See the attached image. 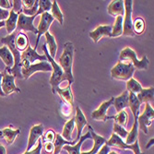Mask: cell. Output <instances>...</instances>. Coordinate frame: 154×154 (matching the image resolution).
I'll return each instance as SVG.
<instances>
[{
  "mask_svg": "<svg viewBox=\"0 0 154 154\" xmlns=\"http://www.w3.org/2000/svg\"><path fill=\"white\" fill-rule=\"evenodd\" d=\"M19 32L17 31H15L14 32H12L11 34L4 37L1 39V43L6 45L9 51L11 52L12 55H13V58H14V66L11 68H6V71L12 75L14 78H17V79H23L22 75H21V66H20V63H21V53L16 48L15 46V38L17 36Z\"/></svg>",
  "mask_w": 154,
  "mask_h": 154,
  "instance_id": "1",
  "label": "cell"
},
{
  "mask_svg": "<svg viewBox=\"0 0 154 154\" xmlns=\"http://www.w3.org/2000/svg\"><path fill=\"white\" fill-rule=\"evenodd\" d=\"M73 57H74V45L70 42H67L64 45V51L59 57V66L65 74L68 84L74 82V78L72 74V66H73Z\"/></svg>",
  "mask_w": 154,
  "mask_h": 154,
  "instance_id": "2",
  "label": "cell"
},
{
  "mask_svg": "<svg viewBox=\"0 0 154 154\" xmlns=\"http://www.w3.org/2000/svg\"><path fill=\"white\" fill-rule=\"evenodd\" d=\"M43 49L45 51V55L46 57L47 60H49V63L51 64L52 66V68H53V73H52V76H51V79L49 80V83L50 85L52 86V91H53V93H55V91L59 87V84L64 81V80H66V77H65V74L62 70V68L60 67V66L54 61V59H53L50 54H49V52L47 50V46L46 45H44L43 46Z\"/></svg>",
  "mask_w": 154,
  "mask_h": 154,
  "instance_id": "3",
  "label": "cell"
},
{
  "mask_svg": "<svg viewBox=\"0 0 154 154\" xmlns=\"http://www.w3.org/2000/svg\"><path fill=\"white\" fill-rule=\"evenodd\" d=\"M21 66V75L22 78L25 79H28L32 74L38 71H43V72H50L53 71V68L50 63L47 61H42L34 65H31L26 60H21L20 63Z\"/></svg>",
  "mask_w": 154,
  "mask_h": 154,
  "instance_id": "4",
  "label": "cell"
},
{
  "mask_svg": "<svg viewBox=\"0 0 154 154\" xmlns=\"http://www.w3.org/2000/svg\"><path fill=\"white\" fill-rule=\"evenodd\" d=\"M135 70L136 68L131 63L125 64L121 61H118V63L112 68L111 76L115 79L128 81L133 77Z\"/></svg>",
  "mask_w": 154,
  "mask_h": 154,
  "instance_id": "5",
  "label": "cell"
},
{
  "mask_svg": "<svg viewBox=\"0 0 154 154\" xmlns=\"http://www.w3.org/2000/svg\"><path fill=\"white\" fill-rule=\"evenodd\" d=\"M119 60L131 61V64L134 66V67L137 69H148L149 67V59L146 55H144L141 60H138L137 58L136 52L130 47H125L121 51L119 55Z\"/></svg>",
  "mask_w": 154,
  "mask_h": 154,
  "instance_id": "6",
  "label": "cell"
},
{
  "mask_svg": "<svg viewBox=\"0 0 154 154\" xmlns=\"http://www.w3.org/2000/svg\"><path fill=\"white\" fill-rule=\"evenodd\" d=\"M125 15L123 19V35L125 36H134L133 32V21H132V0H125Z\"/></svg>",
  "mask_w": 154,
  "mask_h": 154,
  "instance_id": "7",
  "label": "cell"
},
{
  "mask_svg": "<svg viewBox=\"0 0 154 154\" xmlns=\"http://www.w3.org/2000/svg\"><path fill=\"white\" fill-rule=\"evenodd\" d=\"M105 144L107 146H109V147H116V148H119L121 149H130V150H132L134 152V154H145V153H142L140 151V148H139L138 140H136L131 145H128L125 141H123L122 138H120L115 133L112 134L111 138L109 139L108 141H106Z\"/></svg>",
  "mask_w": 154,
  "mask_h": 154,
  "instance_id": "8",
  "label": "cell"
},
{
  "mask_svg": "<svg viewBox=\"0 0 154 154\" xmlns=\"http://www.w3.org/2000/svg\"><path fill=\"white\" fill-rule=\"evenodd\" d=\"M153 118H154V110L149 103H146L144 113L137 117L139 128L145 134H148V127H149L152 124Z\"/></svg>",
  "mask_w": 154,
  "mask_h": 154,
  "instance_id": "9",
  "label": "cell"
},
{
  "mask_svg": "<svg viewBox=\"0 0 154 154\" xmlns=\"http://www.w3.org/2000/svg\"><path fill=\"white\" fill-rule=\"evenodd\" d=\"M54 20V19L52 17V15L49 12H45V13H43L41 15L40 23H39L38 28H37V40H36L34 50L37 49V46H38L41 36L48 32L49 28H50V26H51V24L53 23Z\"/></svg>",
  "mask_w": 154,
  "mask_h": 154,
  "instance_id": "10",
  "label": "cell"
},
{
  "mask_svg": "<svg viewBox=\"0 0 154 154\" xmlns=\"http://www.w3.org/2000/svg\"><path fill=\"white\" fill-rule=\"evenodd\" d=\"M35 18H36V15H34L32 17H28V16H25L24 14H22V13L19 14L16 31L18 32H20L21 31H23V32H34V33L37 34V29L32 24Z\"/></svg>",
  "mask_w": 154,
  "mask_h": 154,
  "instance_id": "11",
  "label": "cell"
},
{
  "mask_svg": "<svg viewBox=\"0 0 154 154\" xmlns=\"http://www.w3.org/2000/svg\"><path fill=\"white\" fill-rule=\"evenodd\" d=\"M2 83H1V89L4 92L5 96H8L13 92H20V90L16 86L15 84V78L12 75L8 74L6 70L2 73Z\"/></svg>",
  "mask_w": 154,
  "mask_h": 154,
  "instance_id": "12",
  "label": "cell"
},
{
  "mask_svg": "<svg viewBox=\"0 0 154 154\" xmlns=\"http://www.w3.org/2000/svg\"><path fill=\"white\" fill-rule=\"evenodd\" d=\"M114 99H115V97H111L108 101L103 103L99 107H98V109H96L95 111L92 112L91 117L96 121H103V122L107 121L109 119V116H107V115H106L107 110L111 105H113Z\"/></svg>",
  "mask_w": 154,
  "mask_h": 154,
  "instance_id": "13",
  "label": "cell"
},
{
  "mask_svg": "<svg viewBox=\"0 0 154 154\" xmlns=\"http://www.w3.org/2000/svg\"><path fill=\"white\" fill-rule=\"evenodd\" d=\"M90 37L93 40L95 44H97L99 40L103 37H112V26L110 25H100L96 29L89 33Z\"/></svg>",
  "mask_w": 154,
  "mask_h": 154,
  "instance_id": "14",
  "label": "cell"
},
{
  "mask_svg": "<svg viewBox=\"0 0 154 154\" xmlns=\"http://www.w3.org/2000/svg\"><path fill=\"white\" fill-rule=\"evenodd\" d=\"M20 59L28 61L31 65H32V63L34 61H36V60H40L41 62L42 61H47V58H46V57L45 54H43V55L39 54L36 52V50L32 49L30 45L27 47V49L25 51H23L21 53Z\"/></svg>",
  "mask_w": 154,
  "mask_h": 154,
  "instance_id": "15",
  "label": "cell"
},
{
  "mask_svg": "<svg viewBox=\"0 0 154 154\" xmlns=\"http://www.w3.org/2000/svg\"><path fill=\"white\" fill-rule=\"evenodd\" d=\"M44 135V125L42 124L33 125L30 130L29 139H28V147L27 151L31 150V149L34 146L36 141Z\"/></svg>",
  "mask_w": 154,
  "mask_h": 154,
  "instance_id": "16",
  "label": "cell"
},
{
  "mask_svg": "<svg viewBox=\"0 0 154 154\" xmlns=\"http://www.w3.org/2000/svg\"><path fill=\"white\" fill-rule=\"evenodd\" d=\"M74 120H75V125H77V128H78L77 137H76L75 140L73 141V144L75 145L79 141V139L81 137V133H82V130H83L84 127H85V125L88 124L85 116L83 115L82 111H81V109L79 107H76V116L74 117Z\"/></svg>",
  "mask_w": 154,
  "mask_h": 154,
  "instance_id": "17",
  "label": "cell"
},
{
  "mask_svg": "<svg viewBox=\"0 0 154 154\" xmlns=\"http://www.w3.org/2000/svg\"><path fill=\"white\" fill-rule=\"evenodd\" d=\"M89 132L91 136V138H93V142H94V145H93V148L90 151H87V152H81L80 154H96L98 151H99L101 149V148L106 143V139L103 137H101L99 135H97L92 128L91 127V125H89Z\"/></svg>",
  "mask_w": 154,
  "mask_h": 154,
  "instance_id": "18",
  "label": "cell"
},
{
  "mask_svg": "<svg viewBox=\"0 0 154 154\" xmlns=\"http://www.w3.org/2000/svg\"><path fill=\"white\" fill-rule=\"evenodd\" d=\"M108 13L111 16L124 17L125 15V5L123 0H113L108 6Z\"/></svg>",
  "mask_w": 154,
  "mask_h": 154,
  "instance_id": "19",
  "label": "cell"
},
{
  "mask_svg": "<svg viewBox=\"0 0 154 154\" xmlns=\"http://www.w3.org/2000/svg\"><path fill=\"white\" fill-rule=\"evenodd\" d=\"M55 93H58V95L62 98V100L66 103L68 105L72 106L74 103V98H73V94L71 91V85L68 84L66 86V88L61 89V88H57V91H55Z\"/></svg>",
  "mask_w": 154,
  "mask_h": 154,
  "instance_id": "20",
  "label": "cell"
},
{
  "mask_svg": "<svg viewBox=\"0 0 154 154\" xmlns=\"http://www.w3.org/2000/svg\"><path fill=\"white\" fill-rule=\"evenodd\" d=\"M128 93L129 92L128 91H125L121 95L114 99L113 104L115 105V108L117 113H119L120 111L124 110L128 106Z\"/></svg>",
  "mask_w": 154,
  "mask_h": 154,
  "instance_id": "21",
  "label": "cell"
},
{
  "mask_svg": "<svg viewBox=\"0 0 154 154\" xmlns=\"http://www.w3.org/2000/svg\"><path fill=\"white\" fill-rule=\"evenodd\" d=\"M18 18H19V15L17 13H15L13 10L9 11V16L5 20V26H6L7 32L8 33V35L16 31L17 23H18Z\"/></svg>",
  "mask_w": 154,
  "mask_h": 154,
  "instance_id": "22",
  "label": "cell"
},
{
  "mask_svg": "<svg viewBox=\"0 0 154 154\" xmlns=\"http://www.w3.org/2000/svg\"><path fill=\"white\" fill-rule=\"evenodd\" d=\"M88 138H91V136L90 132H88L86 135L81 136L80 138H79V142H77L75 145H73V146H71V145H66L63 148H64L65 150H66L68 152V154H80L81 145Z\"/></svg>",
  "mask_w": 154,
  "mask_h": 154,
  "instance_id": "23",
  "label": "cell"
},
{
  "mask_svg": "<svg viewBox=\"0 0 154 154\" xmlns=\"http://www.w3.org/2000/svg\"><path fill=\"white\" fill-rule=\"evenodd\" d=\"M153 96H154V89L153 87H150L149 89H142L140 92L137 93V98L141 104L143 103H149L150 102H153Z\"/></svg>",
  "mask_w": 154,
  "mask_h": 154,
  "instance_id": "24",
  "label": "cell"
},
{
  "mask_svg": "<svg viewBox=\"0 0 154 154\" xmlns=\"http://www.w3.org/2000/svg\"><path fill=\"white\" fill-rule=\"evenodd\" d=\"M0 57L6 65V68H11L14 66V58L9 49L5 45L0 48Z\"/></svg>",
  "mask_w": 154,
  "mask_h": 154,
  "instance_id": "25",
  "label": "cell"
},
{
  "mask_svg": "<svg viewBox=\"0 0 154 154\" xmlns=\"http://www.w3.org/2000/svg\"><path fill=\"white\" fill-rule=\"evenodd\" d=\"M128 107L131 109L134 118H137L139 115V107H140V103L138 102L137 95L129 92L128 93Z\"/></svg>",
  "mask_w": 154,
  "mask_h": 154,
  "instance_id": "26",
  "label": "cell"
},
{
  "mask_svg": "<svg viewBox=\"0 0 154 154\" xmlns=\"http://www.w3.org/2000/svg\"><path fill=\"white\" fill-rule=\"evenodd\" d=\"M30 45L29 44V39L28 37L22 33V32H19L15 38V46L16 48L20 52L22 53L23 51H25L27 49V47Z\"/></svg>",
  "mask_w": 154,
  "mask_h": 154,
  "instance_id": "27",
  "label": "cell"
},
{
  "mask_svg": "<svg viewBox=\"0 0 154 154\" xmlns=\"http://www.w3.org/2000/svg\"><path fill=\"white\" fill-rule=\"evenodd\" d=\"M45 39H46V45L50 51V57L54 59L55 54H57V42H55L54 37L49 32H45Z\"/></svg>",
  "mask_w": 154,
  "mask_h": 154,
  "instance_id": "28",
  "label": "cell"
},
{
  "mask_svg": "<svg viewBox=\"0 0 154 154\" xmlns=\"http://www.w3.org/2000/svg\"><path fill=\"white\" fill-rule=\"evenodd\" d=\"M66 145H71V146H73L74 144H73V142L67 141V140H66V139H64L60 134H57V135H55V139H54V150L53 154H59L60 151L62 150L63 147L66 146Z\"/></svg>",
  "mask_w": 154,
  "mask_h": 154,
  "instance_id": "29",
  "label": "cell"
},
{
  "mask_svg": "<svg viewBox=\"0 0 154 154\" xmlns=\"http://www.w3.org/2000/svg\"><path fill=\"white\" fill-rule=\"evenodd\" d=\"M75 128V120H74V117L71 118L70 120H68L65 125H64V129H63V133H62V137L64 139L67 141H70L72 140V132H73V129Z\"/></svg>",
  "mask_w": 154,
  "mask_h": 154,
  "instance_id": "30",
  "label": "cell"
},
{
  "mask_svg": "<svg viewBox=\"0 0 154 154\" xmlns=\"http://www.w3.org/2000/svg\"><path fill=\"white\" fill-rule=\"evenodd\" d=\"M123 19L124 17L117 16L115 24L112 26V37H119L123 35Z\"/></svg>",
  "mask_w": 154,
  "mask_h": 154,
  "instance_id": "31",
  "label": "cell"
},
{
  "mask_svg": "<svg viewBox=\"0 0 154 154\" xmlns=\"http://www.w3.org/2000/svg\"><path fill=\"white\" fill-rule=\"evenodd\" d=\"M50 14L54 20H57L60 23V25H63V23H64V16H63V13L61 12V9L59 8V6H58L57 1H53Z\"/></svg>",
  "mask_w": 154,
  "mask_h": 154,
  "instance_id": "32",
  "label": "cell"
},
{
  "mask_svg": "<svg viewBox=\"0 0 154 154\" xmlns=\"http://www.w3.org/2000/svg\"><path fill=\"white\" fill-rule=\"evenodd\" d=\"M137 118H135L134 120V124L133 127L130 132L128 133V136L125 137V143L128 145H131L133 144L136 140H137Z\"/></svg>",
  "mask_w": 154,
  "mask_h": 154,
  "instance_id": "33",
  "label": "cell"
},
{
  "mask_svg": "<svg viewBox=\"0 0 154 154\" xmlns=\"http://www.w3.org/2000/svg\"><path fill=\"white\" fill-rule=\"evenodd\" d=\"M3 137H5L6 141L8 145L12 144L14 142V140H15V138L17 137V136L20 133V129H16V130H13L9 128H5L3 131Z\"/></svg>",
  "mask_w": 154,
  "mask_h": 154,
  "instance_id": "34",
  "label": "cell"
},
{
  "mask_svg": "<svg viewBox=\"0 0 154 154\" xmlns=\"http://www.w3.org/2000/svg\"><path fill=\"white\" fill-rule=\"evenodd\" d=\"M142 86L140 85V83L138 81H137L135 79L131 78L130 79H128L127 81V91L128 92H132L134 94H137L140 92V91L142 90Z\"/></svg>",
  "mask_w": 154,
  "mask_h": 154,
  "instance_id": "35",
  "label": "cell"
},
{
  "mask_svg": "<svg viewBox=\"0 0 154 154\" xmlns=\"http://www.w3.org/2000/svg\"><path fill=\"white\" fill-rule=\"evenodd\" d=\"M128 114L125 110L120 111L119 113L115 116H109V119H115V123L118 124L123 128H125L128 125Z\"/></svg>",
  "mask_w": 154,
  "mask_h": 154,
  "instance_id": "36",
  "label": "cell"
},
{
  "mask_svg": "<svg viewBox=\"0 0 154 154\" xmlns=\"http://www.w3.org/2000/svg\"><path fill=\"white\" fill-rule=\"evenodd\" d=\"M133 32L135 34H142L145 30V21L142 18H137L135 20L132 25Z\"/></svg>",
  "mask_w": 154,
  "mask_h": 154,
  "instance_id": "37",
  "label": "cell"
},
{
  "mask_svg": "<svg viewBox=\"0 0 154 154\" xmlns=\"http://www.w3.org/2000/svg\"><path fill=\"white\" fill-rule=\"evenodd\" d=\"M52 4H53V1H50V0H39V8H38L36 16L42 15L43 13L48 12L49 10H51Z\"/></svg>",
  "mask_w": 154,
  "mask_h": 154,
  "instance_id": "38",
  "label": "cell"
},
{
  "mask_svg": "<svg viewBox=\"0 0 154 154\" xmlns=\"http://www.w3.org/2000/svg\"><path fill=\"white\" fill-rule=\"evenodd\" d=\"M55 134L54 130L52 129H49L45 132V135H43V137H42V142L44 143H54V139H55ZM43 143V144H44Z\"/></svg>",
  "mask_w": 154,
  "mask_h": 154,
  "instance_id": "39",
  "label": "cell"
},
{
  "mask_svg": "<svg viewBox=\"0 0 154 154\" xmlns=\"http://www.w3.org/2000/svg\"><path fill=\"white\" fill-rule=\"evenodd\" d=\"M114 133L116 135H117L120 138L124 139V138L127 137L128 132L125 129V128L121 127V125H119L116 123H114Z\"/></svg>",
  "mask_w": 154,
  "mask_h": 154,
  "instance_id": "40",
  "label": "cell"
},
{
  "mask_svg": "<svg viewBox=\"0 0 154 154\" xmlns=\"http://www.w3.org/2000/svg\"><path fill=\"white\" fill-rule=\"evenodd\" d=\"M12 8H13V11L17 13L18 15L22 12V3L21 0H13L12 1Z\"/></svg>",
  "mask_w": 154,
  "mask_h": 154,
  "instance_id": "41",
  "label": "cell"
},
{
  "mask_svg": "<svg viewBox=\"0 0 154 154\" xmlns=\"http://www.w3.org/2000/svg\"><path fill=\"white\" fill-rule=\"evenodd\" d=\"M42 147H43V142H42V139H38V145L37 147L32 149V150H29V151H25L23 154H41V149H42Z\"/></svg>",
  "mask_w": 154,
  "mask_h": 154,
  "instance_id": "42",
  "label": "cell"
},
{
  "mask_svg": "<svg viewBox=\"0 0 154 154\" xmlns=\"http://www.w3.org/2000/svg\"><path fill=\"white\" fill-rule=\"evenodd\" d=\"M21 3L24 9H30L34 6L35 0H23V1H21Z\"/></svg>",
  "mask_w": 154,
  "mask_h": 154,
  "instance_id": "43",
  "label": "cell"
},
{
  "mask_svg": "<svg viewBox=\"0 0 154 154\" xmlns=\"http://www.w3.org/2000/svg\"><path fill=\"white\" fill-rule=\"evenodd\" d=\"M0 8L3 9H8L12 8V1L9 0H0Z\"/></svg>",
  "mask_w": 154,
  "mask_h": 154,
  "instance_id": "44",
  "label": "cell"
},
{
  "mask_svg": "<svg viewBox=\"0 0 154 154\" xmlns=\"http://www.w3.org/2000/svg\"><path fill=\"white\" fill-rule=\"evenodd\" d=\"M8 16H9V11L0 8V21L6 20L8 18Z\"/></svg>",
  "mask_w": 154,
  "mask_h": 154,
  "instance_id": "45",
  "label": "cell"
},
{
  "mask_svg": "<svg viewBox=\"0 0 154 154\" xmlns=\"http://www.w3.org/2000/svg\"><path fill=\"white\" fill-rule=\"evenodd\" d=\"M44 148L47 154H53L54 148V143H44Z\"/></svg>",
  "mask_w": 154,
  "mask_h": 154,
  "instance_id": "46",
  "label": "cell"
},
{
  "mask_svg": "<svg viewBox=\"0 0 154 154\" xmlns=\"http://www.w3.org/2000/svg\"><path fill=\"white\" fill-rule=\"evenodd\" d=\"M110 152V148H109V146H107L106 144H104L102 148H101V149L98 151L96 154H108Z\"/></svg>",
  "mask_w": 154,
  "mask_h": 154,
  "instance_id": "47",
  "label": "cell"
},
{
  "mask_svg": "<svg viewBox=\"0 0 154 154\" xmlns=\"http://www.w3.org/2000/svg\"><path fill=\"white\" fill-rule=\"evenodd\" d=\"M2 78H3V75H2V73H0V96H2V97H4V96H5V94H4V92L2 91V89H1V83H2Z\"/></svg>",
  "mask_w": 154,
  "mask_h": 154,
  "instance_id": "48",
  "label": "cell"
},
{
  "mask_svg": "<svg viewBox=\"0 0 154 154\" xmlns=\"http://www.w3.org/2000/svg\"><path fill=\"white\" fill-rule=\"evenodd\" d=\"M0 154H7V149L2 144H0Z\"/></svg>",
  "mask_w": 154,
  "mask_h": 154,
  "instance_id": "49",
  "label": "cell"
},
{
  "mask_svg": "<svg viewBox=\"0 0 154 154\" xmlns=\"http://www.w3.org/2000/svg\"><path fill=\"white\" fill-rule=\"evenodd\" d=\"M153 141H154V139H153V138H151L150 140L149 141V144H148V145L146 146V149H149V147H150L151 145H153V143H154Z\"/></svg>",
  "mask_w": 154,
  "mask_h": 154,
  "instance_id": "50",
  "label": "cell"
},
{
  "mask_svg": "<svg viewBox=\"0 0 154 154\" xmlns=\"http://www.w3.org/2000/svg\"><path fill=\"white\" fill-rule=\"evenodd\" d=\"M5 26V20L4 21H0V28H2Z\"/></svg>",
  "mask_w": 154,
  "mask_h": 154,
  "instance_id": "51",
  "label": "cell"
},
{
  "mask_svg": "<svg viewBox=\"0 0 154 154\" xmlns=\"http://www.w3.org/2000/svg\"><path fill=\"white\" fill-rule=\"evenodd\" d=\"M108 154H117V153H116V151H110V152H109Z\"/></svg>",
  "mask_w": 154,
  "mask_h": 154,
  "instance_id": "52",
  "label": "cell"
},
{
  "mask_svg": "<svg viewBox=\"0 0 154 154\" xmlns=\"http://www.w3.org/2000/svg\"><path fill=\"white\" fill-rule=\"evenodd\" d=\"M3 137V133H2V131H0V137Z\"/></svg>",
  "mask_w": 154,
  "mask_h": 154,
  "instance_id": "53",
  "label": "cell"
}]
</instances>
